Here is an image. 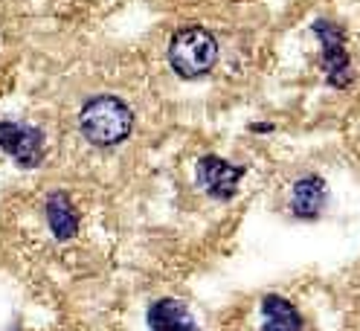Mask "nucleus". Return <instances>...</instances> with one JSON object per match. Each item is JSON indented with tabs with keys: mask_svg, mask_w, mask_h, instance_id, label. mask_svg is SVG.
Masks as SVG:
<instances>
[{
	"mask_svg": "<svg viewBox=\"0 0 360 331\" xmlns=\"http://www.w3.org/2000/svg\"><path fill=\"white\" fill-rule=\"evenodd\" d=\"M131 125H134L131 108L117 96L90 99L79 114L82 134L94 145H120L131 134Z\"/></svg>",
	"mask_w": 360,
	"mask_h": 331,
	"instance_id": "f257e3e1",
	"label": "nucleus"
},
{
	"mask_svg": "<svg viewBox=\"0 0 360 331\" xmlns=\"http://www.w3.org/2000/svg\"><path fill=\"white\" fill-rule=\"evenodd\" d=\"M215 58H218V41L204 27L180 30L169 44V64L184 79L207 76L215 67Z\"/></svg>",
	"mask_w": 360,
	"mask_h": 331,
	"instance_id": "f03ea898",
	"label": "nucleus"
},
{
	"mask_svg": "<svg viewBox=\"0 0 360 331\" xmlns=\"http://www.w3.org/2000/svg\"><path fill=\"white\" fill-rule=\"evenodd\" d=\"M314 35L320 38L323 44V70H326V82L337 91L352 84L354 73H352V61L346 53V44H343V32L337 30L328 20H317L314 24Z\"/></svg>",
	"mask_w": 360,
	"mask_h": 331,
	"instance_id": "7ed1b4c3",
	"label": "nucleus"
},
{
	"mask_svg": "<svg viewBox=\"0 0 360 331\" xmlns=\"http://www.w3.org/2000/svg\"><path fill=\"white\" fill-rule=\"evenodd\" d=\"M0 148L24 169L41 166L44 151H47L44 134L27 122H0Z\"/></svg>",
	"mask_w": 360,
	"mask_h": 331,
	"instance_id": "20e7f679",
	"label": "nucleus"
},
{
	"mask_svg": "<svg viewBox=\"0 0 360 331\" xmlns=\"http://www.w3.org/2000/svg\"><path fill=\"white\" fill-rule=\"evenodd\" d=\"M198 183L207 195L218 197V201H230V197L238 192V181L244 178V166H233L227 160L215 157V154H207V157L198 160Z\"/></svg>",
	"mask_w": 360,
	"mask_h": 331,
	"instance_id": "39448f33",
	"label": "nucleus"
},
{
	"mask_svg": "<svg viewBox=\"0 0 360 331\" xmlns=\"http://www.w3.org/2000/svg\"><path fill=\"white\" fill-rule=\"evenodd\" d=\"M148 331H200L198 328V320L192 317L189 308L180 302V299H157L151 308H148Z\"/></svg>",
	"mask_w": 360,
	"mask_h": 331,
	"instance_id": "423d86ee",
	"label": "nucleus"
},
{
	"mask_svg": "<svg viewBox=\"0 0 360 331\" xmlns=\"http://www.w3.org/2000/svg\"><path fill=\"white\" fill-rule=\"evenodd\" d=\"M328 204V186L323 178H300L294 183V215L297 218H317Z\"/></svg>",
	"mask_w": 360,
	"mask_h": 331,
	"instance_id": "0eeeda50",
	"label": "nucleus"
},
{
	"mask_svg": "<svg viewBox=\"0 0 360 331\" xmlns=\"http://www.w3.org/2000/svg\"><path fill=\"white\" fill-rule=\"evenodd\" d=\"M47 221H50V230L58 241H67V238L76 235L79 215H76V207L70 204V197H67L64 192H53L47 197Z\"/></svg>",
	"mask_w": 360,
	"mask_h": 331,
	"instance_id": "6e6552de",
	"label": "nucleus"
},
{
	"mask_svg": "<svg viewBox=\"0 0 360 331\" xmlns=\"http://www.w3.org/2000/svg\"><path fill=\"white\" fill-rule=\"evenodd\" d=\"M262 314H264V331H302V314L282 297H264Z\"/></svg>",
	"mask_w": 360,
	"mask_h": 331,
	"instance_id": "1a4fd4ad",
	"label": "nucleus"
}]
</instances>
